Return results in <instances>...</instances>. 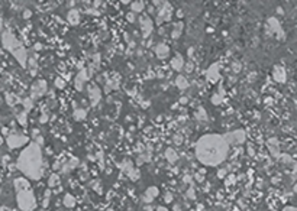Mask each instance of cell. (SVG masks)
Returning <instances> with one entry per match:
<instances>
[{
    "label": "cell",
    "instance_id": "cell-34",
    "mask_svg": "<svg viewBox=\"0 0 297 211\" xmlns=\"http://www.w3.org/2000/svg\"><path fill=\"white\" fill-rule=\"evenodd\" d=\"M165 201H167V203H171V201H173V195H171V194H167V195H165Z\"/></svg>",
    "mask_w": 297,
    "mask_h": 211
},
{
    "label": "cell",
    "instance_id": "cell-30",
    "mask_svg": "<svg viewBox=\"0 0 297 211\" xmlns=\"http://www.w3.org/2000/svg\"><path fill=\"white\" fill-rule=\"evenodd\" d=\"M212 101H213V103H216V104H217V103H220V101H222V96H219V94H215V97L212 98Z\"/></svg>",
    "mask_w": 297,
    "mask_h": 211
},
{
    "label": "cell",
    "instance_id": "cell-6",
    "mask_svg": "<svg viewBox=\"0 0 297 211\" xmlns=\"http://www.w3.org/2000/svg\"><path fill=\"white\" fill-rule=\"evenodd\" d=\"M47 91V82L39 80L32 85V97H39Z\"/></svg>",
    "mask_w": 297,
    "mask_h": 211
},
{
    "label": "cell",
    "instance_id": "cell-35",
    "mask_svg": "<svg viewBox=\"0 0 297 211\" xmlns=\"http://www.w3.org/2000/svg\"><path fill=\"white\" fill-rule=\"evenodd\" d=\"M239 70H241V64H236V62H235V64H233V71H239Z\"/></svg>",
    "mask_w": 297,
    "mask_h": 211
},
{
    "label": "cell",
    "instance_id": "cell-9",
    "mask_svg": "<svg viewBox=\"0 0 297 211\" xmlns=\"http://www.w3.org/2000/svg\"><path fill=\"white\" fill-rule=\"evenodd\" d=\"M170 13H171V6L168 4V3H164V4H161V10H159V16H158L157 22H162L165 19H170Z\"/></svg>",
    "mask_w": 297,
    "mask_h": 211
},
{
    "label": "cell",
    "instance_id": "cell-38",
    "mask_svg": "<svg viewBox=\"0 0 297 211\" xmlns=\"http://www.w3.org/2000/svg\"><path fill=\"white\" fill-rule=\"evenodd\" d=\"M196 179H197L199 182H202V181H203V179H205V178H203V177H202L200 174H197V175H196Z\"/></svg>",
    "mask_w": 297,
    "mask_h": 211
},
{
    "label": "cell",
    "instance_id": "cell-1",
    "mask_svg": "<svg viewBox=\"0 0 297 211\" xmlns=\"http://www.w3.org/2000/svg\"><path fill=\"white\" fill-rule=\"evenodd\" d=\"M196 155L202 163L215 166L225 161L228 155V143L220 135H206L197 142Z\"/></svg>",
    "mask_w": 297,
    "mask_h": 211
},
{
    "label": "cell",
    "instance_id": "cell-15",
    "mask_svg": "<svg viewBox=\"0 0 297 211\" xmlns=\"http://www.w3.org/2000/svg\"><path fill=\"white\" fill-rule=\"evenodd\" d=\"M274 78L280 82L286 81V73H284V70L280 68V67H275V68H274Z\"/></svg>",
    "mask_w": 297,
    "mask_h": 211
},
{
    "label": "cell",
    "instance_id": "cell-42",
    "mask_svg": "<svg viewBox=\"0 0 297 211\" xmlns=\"http://www.w3.org/2000/svg\"><path fill=\"white\" fill-rule=\"evenodd\" d=\"M158 211H167L164 207H158Z\"/></svg>",
    "mask_w": 297,
    "mask_h": 211
},
{
    "label": "cell",
    "instance_id": "cell-10",
    "mask_svg": "<svg viewBox=\"0 0 297 211\" xmlns=\"http://www.w3.org/2000/svg\"><path fill=\"white\" fill-rule=\"evenodd\" d=\"M219 78V67L217 65H212L210 68H209V71H207V80H210V81H216Z\"/></svg>",
    "mask_w": 297,
    "mask_h": 211
},
{
    "label": "cell",
    "instance_id": "cell-31",
    "mask_svg": "<svg viewBox=\"0 0 297 211\" xmlns=\"http://www.w3.org/2000/svg\"><path fill=\"white\" fill-rule=\"evenodd\" d=\"M26 113H22L20 116H19V122H20V124H26Z\"/></svg>",
    "mask_w": 297,
    "mask_h": 211
},
{
    "label": "cell",
    "instance_id": "cell-23",
    "mask_svg": "<svg viewBox=\"0 0 297 211\" xmlns=\"http://www.w3.org/2000/svg\"><path fill=\"white\" fill-rule=\"evenodd\" d=\"M181 31H183V23H177L175 25V29H174L173 33H171V36H173L174 39H177V38H178V35L181 33Z\"/></svg>",
    "mask_w": 297,
    "mask_h": 211
},
{
    "label": "cell",
    "instance_id": "cell-16",
    "mask_svg": "<svg viewBox=\"0 0 297 211\" xmlns=\"http://www.w3.org/2000/svg\"><path fill=\"white\" fill-rule=\"evenodd\" d=\"M157 195H158V188H155V187L148 188V189H147V194H145V201H147V203H151L152 198L157 197Z\"/></svg>",
    "mask_w": 297,
    "mask_h": 211
},
{
    "label": "cell",
    "instance_id": "cell-22",
    "mask_svg": "<svg viewBox=\"0 0 297 211\" xmlns=\"http://www.w3.org/2000/svg\"><path fill=\"white\" fill-rule=\"evenodd\" d=\"M165 156H167V159L170 162H175L177 161V155H175V152H174L173 149H167L165 150Z\"/></svg>",
    "mask_w": 297,
    "mask_h": 211
},
{
    "label": "cell",
    "instance_id": "cell-36",
    "mask_svg": "<svg viewBox=\"0 0 297 211\" xmlns=\"http://www.w3.org/2000/svg\"><path fill=\"white\" fill-rule=\"evenodd\" d=\"M189 197L190 198H194V191H193V188H190L189 189Z\"/></svg>",
    "mask_w": 297,
    "mask_h": 211
},
{
    "label": "cell",
    "instance_id": "cell-2",
    "mask_svg": "<svg viewBox=\"0 0 297 211\" xmlns=\"http://www.w3.org/2000/svg\"><path fill=\"white\" fill-rule=\"evenodd\" d=\"M17 166L29 178H33V179L41 178V174H42L41 150H39L38 145L32 143L31 146L26 147L25 150L22 152V155L19 156Z\"/></svg>",
    "mask_w": 297,
    "mask_h": 211
},
{
    "label": "cell",
    "instance_id": "cell-12",
    "mask_svg": "<svg viewBox=\"0 0 297 211\" xmlns=\"http://www.w3.org/2000/svg\"><path fill=\"white\" fill-rule=\"evenodd\" d=\"M183 64H184V59H183V57L180 54H177V55L173 58V61H171V67H173L175 71H180L183 68Z\"/></svg>",
    "mask_w": 297,
    "mask_h": 211
},
{
    "label": "cell",
    "instance_id": "cell-7",
    "mask_svg": "<svg viewBox=\"0 0 297 211\" xmlns=\"http://www.w3.org/2000/svg\"><path fill=\"white\" fill-rule=\"evenodd\" d=\"M3 43H5V46L10 51H13V46H17L19 48V42L10 35V33H3Z\"/></svg>",
    "mask_w": 297,
    "mask_h": 211
},
{
    "label": "cell",
    "instance_id": "cell-28",
    "mask_svg": "<svg viewBox=\"0 0 297 211\" xmlns=\"http://www.w3.org/2000/svg\"><path fill=\"white\" fill-rule=\"evenodd\" d=\"M84 116H86V111H84V110H77V111H75V117H77L78 120H83Z\"/></svg>",
    "mask_w": 297,
    "mask_h": 211
},
{
    "label": "cell",
    "instance_id": "cell-19",
    "mask_svg": "<svg viewBox=\"0 0 297 211\" xmlns=\"http://www.w3.org/2000/svg\"><path fill=\"white\" fill-rule=\"evenodd\" d=\"M175 84H177V87H178V88H181V90H184V88H187V87H189V82H187V80H186L184 77H181V75H178V77H177Z\"/></svg>",
    "mask_w": 297,
    "mask_h": 211
},
{
    "label": "cell",
    "instance_id": "cell-24",
    "mask_svg": "<svg viewBox=\"0 0 297 211\" xmlns=\"http://www.w3.org/2000/svg\"><path fill=\"white\" fill-rule=\"evenodd\" d=\"M268 146H270V150L272 152V155L278 156V146H277V143H272V139L268 142Z\"/></svg>",
    "mask_w": 297,
    "mask_h": 211
},
{
    "label": "cell",
    "instance_id": "cell-17",
    "mask_svg": "<svg viewBox=\"0 0 297 211\" xmlns=\"http://www.w3.org/2000/svg\"><path fill=\"white\" fill-rule=\"evenodd\" d=\"M15 185H16L17 191H25V189L29 188V182H28L26 179H23V178H19V179L15 181Z\"/></svg>",
    "mask_w": 297,
    "mask_h": 211
},
{
    "label": "cell",
    "instance_id": "cell-41",
    "mask_svg": "<svg viewBox=\"0 0 297 211\" xmlns=\"http://www.w3.org/2000/svg\"><path fill=\"white\" fill-rule=\"evenodd\" d=\"M39 48H41V43H36V45H35V49H36V51H39Z\"/></svg>",
    "mask_w": 297,
    "mask_h": 211
},
{
    "label": "cell",
    "instance_id": "cell-21",
    "mask_svg": "<svg viewBox=\"0 0 297 211\" xmlns=\"http://www.w3.org/2000/svg\"><path fill=\"white\" fill-rule=\"evenodd\" d=\"M268 25H271V28L274 29V31H275V32L281 33L280 25H278V22H277V19H274V17H270V19H268Z\"/></svg>",
    "mask_w": 297,
    "mask_h": 211
},
{
    "label": "cell",
    "instance_id": "cell-26",
    "mask_svg": "<svg viewBox=\"0 0 297 211\" xmlns=\"http://www.w3.org/2000/svg\"><path fill=\"white\" fill-rule=\"evenodd\" d=\"M142 9H144V3H142V1H135V3H132V10L141 12Z\"/></svg>",
    "mask_w": 297,
    "mask_h": 211
},
{
    "label": "cell",
    "instance_id": "cell-20",
    "mask_svg": "<svg viewBox=\"0 0 297 211\" xmlns=\"http://www.w3.org/2000/svg\"><path fill=\"white\" fill-rule=\"evenodd\" d=\"M64 204H65V207H74L75 205L74 197H73V195H70V194H67L65 197H64Z\"/></svg>",
    "mask_w": 297,
    "mask_h": 211
},
{
    "label": "cell",
    "instance_id": "cell-14",
    "mask_svg": "<svg viewBox=\"0 0 297 211\" xmlns=\"http://www.w3.org/2000/svg\"><path fill=\"white\" fill-rule=\"evenodd\" d=\"M155 54H157L159 58H165L168 54H170V49L165 43H159L157 48H155Z\"/></svg>",
    "mask_w": 297,
    "mask_h": 211
},
{
    "label": "cell",
    "instance_id": "cell-29",
    "mask_svg": "<svg viewBox=\"0 0 297 211\" xmlns=\"http://www.w3.org/2000/svg\"><path fill=\"white\" fill-rule=\"evenodd\" d=\"M55 85H57L58 88H64L65 82L62 81V78H57V80H55Z\"/></svg>",
    "mask_w": 297,
    "mask_h": 211
},
{
    "label": "cell",
    "instance_id": "cell-33",
    "mask_svg": "<svg viewBox=\"0 0 297 211\" xmlns=\"http://www.w3.org/2000/svg\"><path fill=\"white\" fill-rule=\"evenodd\" d=\"M126 17H128V20H129V22H135V16H133V13H128V16Z\"/></svg>",
    "mask_w": 297,
    "mask_h": 211
},
{
    "label": "cell",
    "instance_id": "cell-13",
    "mask_svg": "<svg viewBox=\"0 0 297 211\" xmlns=\"http://www.w3.org/2000/svg\"><path fill=\"white\" fill-rule=\"evenodd\" d=\"M90 98H91V104H96L100 100V90L96 85H90Z\"/></svg>",
    "mask_w": 297,
    "mask_h": 211
},
{
    "label": "cell",
    "instance_id": "cell-32",
    "mask_svg": "<svg viewBox=\"0 0 297 211\" xmlns=\"http://www.w3.org/2000/svg\"><path fill=\"white\" fill-rule=\"evenodd\" d=\"M25 106H26V108H31V107H32V101H31V98H25Z\"/></svg>",
    "mask_w": 297,
    "mask_h": 211
},
{
    "label": "cell",
    "instance_id": "cell-5",
    "mask_svg": "<svg viewBox=\"0 0 297 211\" xmlns=\"http://www.w3.org/2000/svg\"><path fill=\"white\" fill-rule=\"evenodd\" d=\"M139 22H141V29H142V35L147 38L149 33H151V31H152V20L149 19L148 16H142L139 19Z\"/></svg>",
    "mask_w": 297,
    "mask_h": 211
},
{
    "label": "cell",
    "instance_id": "cell-39",
    "mask_svg": "<svg viewBox=\"0 0 297 211\" xmlns=\"http://www.w3.org/2000/svg\"><path fill=\"white\" fill-rule=\"evenodd\" d=\"M29 16H31V12H29V10H25V19H28Z\"/></svg>",
    "mask_w": 297,
    "mask_h": 211
},
{
    "label": "cell",
    "instance_id": "cell-8",
    "mask_svg": "<svg viewBox=\"0 0 297 211\" xmlns=\"http://www.w3.org/2000/svg\"><path fill=\"white\" fill-rule=\"evenodd\" d=\"M26 140H28V138H25V136H17V135H15V136H10L8 139V145L10 147H17V146H22Z\"/></svg>",
    "mask_w": 297,
    "mask_h": 211
},
{
    "label": "cell",
    "instance_id": "cell-11",
    "mask_svg": "<svg viewBox=\"0 0 297 211\" xmlns=\"http://www.w3.org/2000/svg\"><path fill=\"white\" fill-rule=\"evenodd\" d=\"M67 19H68V22H70L71 25H77L78 23V20H80V13H78V10H77V9L70 10V12H68V15H67Z\"/></svg>",
    "mask_w": 297,
    "mask_h": 211
},
{
    "label": "cell",
    "instance_id": "cell-25",
    "mask_svg": "<svg viewBox=\"0 0 297 211\" xmlns=\"http://www.w3.org/2000/svg\"><path fill=\"white\" fill-rule=\"evenodd\" d=\"M196 117H197L199 120H206V111L200 107V108L197 110V113H196Z\"/></svg>",
    "mask_w": 297,
    "mask_h": 211
},
{
    "label": "cell",
    "instance_id": "cell-18",
    "mask_svg": "<svg viewBox=\"0 0 297 211\" xmlns=\"http://www.w3.org/2000/svg\"><path fill=\"white\" fill-rule=\"evenodd\" d=\"M13 54H15V57L20 61V64L22 65H25V59H26V52H25V49L23 48H19V51H16V49H13L12 51Z\"/></svg>",
    "mask_w": 297,
    "mask_h": 211
},
{
    "label": "cell",
    "instance_id": "cell-3",
    "mask_svg": "<svg viewBox=\"0 0 297 211\" xmlns=\"http://www.w3.org/2000/svg\"><path fill=\"white\" fill-rule=\"evenodd\" d=\"M17 204H19L20 210L29 211L35 207L36 201H35V197H33L32 192L29 189H25V191H19V194H17Z\"/></svg>",
    "mask_w": 297,
    "mask_h": 211
},
{
    "label": "cell",
    "instance_id": "cell-27",
    "mask_svg": "<svg viewBox=\"0 0 297 211\" xmlns=\"http://www.w3.org/2000/svg\"><path fill=\"white\" fill-rule=\"evenodd\" d=\"M58 182H59V178H58V175H52L50 178V185L52 187V185H57Z\"/></svg>",
    "mask_w": 297,
    "mask_h": 211
},
{
    "label": "cell",
    "instance_id": "cell-37",
    "mask_svg": "<svg viewBox=\"0 0 297 211\" xmlns=\"http://www.w3.org/2000/svg\"><path fill=\"white\" fill-rule=\"evenodd\" d=\"M225 174H226V171L220 169V171H219V178H223V175H225Z\"/></svg>",
    "mask_w": 297,
    "mask_h": 211
},
{
    "label": "cell",
    "instance_id": "cell-4",
    "mask_svg": "<svg viewBox=\"0 0 297 211\" xmlns=\"http://www.w3.org/2000/svg\"><path fill=\"white\" fill-rule=\"evenodd\" d=\"M223 139L226 140V143H233V145H238V143H242L245 140V133L242 130H235V132H231L228 135H225Z\"/></svg>",
    "mask_w": 297,
    "mask_h": 211
},
{
    "label": "cell",
    "instance_id": "cell-40",
    "mask_svg": "<svg viewBox=\"0 0 297 211\" xmlns=\"http://www.w3.org/2000/svg\"><path fill=\"white\" fill-rule=\"evenodd\" d=\"M284 211H296V208H293V207H287V208H284Z\"/></svg>",
    "mask_w": 297,
    "mask_h": 211
}]
</instances>
